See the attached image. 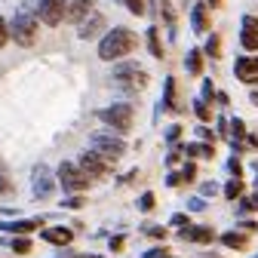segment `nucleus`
Wrapping results in <instances>:
<instances>
[{
  "label": "nucleus",
  "instance_id": "f257e3e1",
  "mask_svg": "<svg viewBox=\"0 0 258 258\" xmlns=\"http://www.w3.org/2000/svg\"><path fill=\"white\" fill-rule=\"evenodd\" d=\"M136 49V34L129 28H114V31H108V34L102 37V43H99V58H105V61H117V58H123V55H129Z\"/></svg>",
  "mask_w": 258,
  "mask_h": 258
},
{
  "label": "nucleus",
  "instance_id": "f03ea898",
  "mask_svg": "<svg viewBox=\"0 0 258 258\" xmlns=\"http://www.w3.org/2000/svg\"><path fill=\"white\" fill-rule=\"evenodd\" d=\"M89 151L105 157L108 163H117V160L126 154V142L120 136H114V133H92L89 136Z\"/></svg>",
  "mask_w": 258,
  "mask_h": 258
},
{
  "label": "nucleus",
  "instance_id": "7ed1b4c3",
  "mask_svg": "<svg viewBox=\"0 0 258 258\" xmlns=\"http://www.w3.org/2000/svg\"><path fill=\"white\" fill-rule=\"evenodd\" d=\"M10 37L19 43V46H31L37 40V19L31 13H16V19L10 22Z\"/></svg>",
  "mask_w": 258,
  "mask_h": 258
},
{
  "label": "nucleus",
  "instance_id": "20e7f679",
  "mask_svg": "<svg viewBox=\"0 0 258 258\" xmlns=\"http://www.w3.org/2000/svg\"><path fill=\"white\" fill-rule=\"evenodd\" d=\"M99 120L111 129H117V133H129L133 129V108L129 105H111V108H102L99 111Z\"/></svg>",
  "mask_w": 258,
  "mask_h": 258
},
{
  "label": "nucleus",
  "instance_id": "39448f33",
  "mask_svg": "<svg viewBox=\"0 0 258 258\" xmlns=\"http://www.w3.org/2000/svg\"><path fill=\"white\" fill-rule=\"evenodd\" d=\"M58 181H61L64 190H74V194H83L89 187V175L77 163H61L58 166Z\"/></svg>",
  "mask_w": 258,
  "mask_h": 258
},
{
  "label": "nucleus",
  "instance_id": "423d86ee",
  "mask_svg": "<svg viewBox=\"0 0 258 258\" xmlns=\"http://www.w3.org/2000/svg\"><path fill=\"white\" fill-rule=\"evenodd\" d=\"M114 80L120 86H126V89H142L148 83V74L139 68L136 61H123V64H117V68H114Z\"/></svg>",
  "mask_w": 258,
  "mask_h": 258
},
{
  "label": "nucleus",
  "instance_id": "0eeeda50",
  "mask_svg": "<svg viewBox=\"0 0 258 258\" xmlns=\"http://www.w3.org/2000/svg\"><path fill=\"white\" fill-rule=\"evenodd\" d=\"M37 16L43 25L55 28L64 22V16H68V0H40V7H37Z\"/></svg>",
  "mask_w": 258,
  "mask_h": 258
},
{
  "label": "nucleus",
  "instance_id": "6e6552de",
  "mask_svg": "<svg viewBox=\"0 0 258 258\" xmlns=\"http://www.w3.org/2000/svg\"><path fill=\"white\" fill-rule=\"evenodd\" d=\"M77 166H80L89 178H102V175H108V172H111V163H108L105 157H99L95 151H83Z\"/></svg>",
  "mask_w": 258,
  "mask_h": 258
},
{
  "label": "nucleus",
  "instance_id": "1a4fd4ad",
  "mask_svg": "<svg viewBox=\"0 0 258 258\" xmlns=\"http://www.w3.org/2000/svg\"><path fill=\"white\" fill-rule=\"evenodd\" d=\"M240 43H243V49H252V52H258V19H255V16H243Z\"/></svg>",
  "mask_w": 258,
  "mask_h": 258
},
{
  "label": "nucleus",
  "instance_id": "9d476101",
  "mask_svg": "<svg viewBox=\"0 0 258 258\" xmlns=\"http://www.w3.org/2000/svg\"><path fill=\"white\" fill-rule=\"evenodd\" d=\"M234 74H237V80H243V83H258V58H252V55L237 58Z\"/></svg>",
  "mask_w": 258,
  "mask_h": 258
},
{
  "label": "nucleus",
  "instance_id": "9b49d317",
  "mask_svg": "<svg viewBox=\"0 0 258 258\" xmlns=\"http://www.w3.org/2000/svg\"><path fill=\"white\" fill-rule=\"evenodd\" d=\"M92 4H95V0H71V4H68V16H64V19L74 22V25H83L86 16L92 13Z\"/></svg>",
  "mask_w": 258,
  "mask_h": 258
},
{
  "label": "nucleus",
  "instance_id": "f8f14e48",
  "mask_svg": "<svg viewBox=\"0 0 258 258\" xmlns=\"http://www.w3.org/2000/svg\"><path fill=\"white\" fill-rule=\"evenodd\" d=\"M46 243H52V246H68L71 240H74V234H71V228H46L43 234H40Z\"/></svg>",
  "mask_w": 258,
  "mask_h": 258
},
{
  "label": "nucleus",
  "instance_id": "ddd939ff",
  "mask_svg": "<svg viewBox=\"0 0 258 258\" xmlns=\"http://www.w3.org/2000/svg\"><path fill=\"white\" fill-rule=\"evenodd\" d=\"M105 28V16H99V13H92L83 25H80V37L83 40H89V37H95V34H99V31Z\"/></svg>",
  "mask_w": 258,
  "mask_h": 258
},
{
  "label": "nucleus",
  "instance_id": "4468645a",
  "mask_svg": "<svg viewBox=\"0 0 258 258\" xmlns=\"http://www.w3.org/2000/svg\"><path fill=\"white\" fill-rule=\"evenodd\" d=\"M34 194H37V197H49V194H52V181H49V172L43 166L34 172Z\"/></svg>",
  "mask_w": 258,
  "mask_h": 258
},
{
  "label": "nucleus",
  "instance_id": "2eb2a0df",
  "mask_svg": "<svg viewBox=\"0 0 258 258\" xmlns=\"http://www.w3.org/2000/svg\"><path fill=\"white\" fill-rule=\"evenodd\" d=\"M184 237L194 240V243H212V231L209 228H187Z\"/></svg>",
  "mask_w": 258,
  "mask_h": 258
},
{
  "label": "nucleus",
  "instance_id": "dca6fc26",
  "mask_svg": "<svg viewBox=\"0 0 258 258\" xmlns=\"http://www.w3.org/2000/svg\"><path fill=\"white\" fill-rule=\"evenodd\" d=\"M190 22H194V31H206V7H203V4H197V7H194V13H190Z\"/></svg>",
  "mask_w": 258,
  "mask_h": 258
},
{
  "label": "nucleus",
  "instance_id": "f3484780",
  "mask_svg": "<svg viewBox=\"0 0 258 258\" xmlns=\"http://www.w3.org/2000/svg\"><path fill=\"white\" fill-rule=\"evenodd\" d=\"M148 46H151V55H154V58H163V46H160L157 28H148Z\"/></svg>",
  "mask_w": 258,
  "mask_h": 258
},
{
  "label": "nucleus",
  "instance_id": "a211bd4d",
  "mask_svg": "<svg viewBox=\"0 0 258 258\" xmlns=\"http://www.w3.org/2000/svg\"><path fill=\"white\" fill-rule=\"evenodd\" d=\"M184 64H187V71H190V74H200V71H203V61H200V49H190V52H187V61H184Z\"/></svg>",
  "mask_w": 258,
  "mask_h": 258
},
{
  "label": "nucleus",
  "instance_id": "6ab92c4d",
  "mask_svg": "<svg viewBox=\"0 0 258 258\" xmlns=\"http://www.w3.org/2000/svg\"><path fill=\"white\" fill-rule=\"evenodd\" d=\"M221 240L228 243L231 249H243V246H246V237H243V234H234V231H231V234H224Z\"/></svg>",
  "mask_w": 258,
  "mask_h": 258
},
{
  "label": "nucleus",
  "instance_id": "aec40b11",
  "mask_svg": "<svg viewBox=\"0 0 258 258\" xmlns=\"http://www.w3.org/2000/svg\"><path fill=\"white\" fill-rule=\"evenodd\" d=\"M240 194H243V181H231L228 187H224V197H228V200H237Z\"/></svg>",
  "mask_w": 258,
  "mask_h": 258
},
{
  "label": "nucleus",
  "instance_id": "412c9836",
  "mask_svg": "<svg viewBox=\"0 0 258 258\" xmlns=\"http://www.w3.org/2000/svg\"><path fill=\"white\" fill-rule=\"evenodd\" d=\"M34 228H40V218H31V221H16V231H22V234L34 231Z\"/></svg>",
  "mask_w": 258,
  "mask_h": 258
},
{
  "label": "nucleus",
  "instance_id": "4be33fe9",
  "mask_svg": "<svg viewBox=\"0 0 258 258\" xmlns=\"http://www.w3.org/2000/svg\"><path fill=\"white\" fill-rule=\"evenodd\" d=\"M172 99H175V80L169 77V80H166V99H163V102H166V108H175V102H172Z\"/></svg>",
  "mask_w": 258,
  "mask_h": 258
},
{
  "label": "nucleus",
  "instance_id": "5701e85b",
  "mask_svg": "<svg viewBox=\"0 0 258 258\" xmlns=\"http://www.w3.org/2000/svg\"><path fill=\"white\" fill-rule=\"evenodd\" d=\"M194 111H197V117H200V120H212V114H209V108H206V102H203V99L194 102Z\"/></svg>",
  "mask_w": 258,
  "mask_h": 258
},
{
  "label": "nucleus",
  "instance_id": "b1692460",
  "mask_svg": "<svg viewBox=\"0 0 258 258\" xmlns=\"http://www.w3.org/2000/svg\"><path fill=\"white\" fill-rule=\"evenodd\" d=\"M13 252H19V255H25V252H31V240H25V237H19V240H13Z\"/></svg>",
  "mask_w": 258,
  "mask_h": 258
},
{
  "label": "nucleus",
  "instance_id": "393cba45",
  "mask_svg": "<svg viewBox=\"0 0 258 258\" xmlns=\"http://www.w3.org/2000/svg\"><path fill=\"white\" fill-rule=\"evenodd\" d=\"M231 133H234V139H237V142H240V139H243V136H246V123H243V120H240V117H237V120H234V123H231Z\"/></svg>",
  "mask_w": 258,
  "mask_h": 258
},
{
  "label": "nucleus",
  "instance_id": "a878e982",
  "mask_svg": "<svg viewBox=\"0 0 258 258\" xmlns=\"http://www.w3.org/2000/svg\"><path fill=\"white\" fill-rule=\"evenodd\" d=\"M123 4L129 7V13H136V16L145 13V0H123Z\"/></svg>",
  "mask_w": 258,
  "mask_h": 258
},
{
  "label": "nucleus",
  "instance_id": "bb28decb",
  "mask_svg": "<svg viewBox=\"0 0 258 258\" xmlns=\"http://www.w3.org/2000/svg\"><path fill=\"white\" fill-rule=\"evenodd\" d=\"M206 55H212V58H218V37L212 34L209 40H206Z\"/></svg>",
  "mask_w": 258,
  "mask_h": 258
},
{
  "label": "nucleus",
  "instance_id": "cd10ccee",
  "mask_svg": "<svg viewBox=\"0 0 258 258\" xmlns=\"http://www.w3.org/2000/svg\"><path fill=\"white\" fill-rule=\"evenodd\" d=\"M7 40H10V28H7V22H4V16H0V49L7 46Z\"/></svg>",
  "mask_w": 258,
  "mask_h": 258
},
{
  "label": "nucleus",
  "instance_id": "c85d7f7f",
  "mask_svg": "<svg viewBox=\"0 0 258 258\" xmlns=\"http://www.w3.org/2000/svg\"><path fill=\"white\" fill-rule=\"evenodd\" d=\"M194 175H197V169H194V163H187V166L181 169V178H184V181H190Z\"/></svg>",
  "mask_w": 258,
  "mask_h": 258
},
{
  "label": "nucleus",
  "instance_id": "c756f323",
  "mask_svg": "<svg viewBox=\"0 0 258 258\" xmlns=\"http://www.w3.org/2000/svg\"><path fill=\"white\" fill-rule=\"evenodd\" d=\"M64 206H68V209H80V206H83V197H71V200H64Z\"/></svg>",
  "mask_w": 258,
  "mask_h": 258
},
{
  "label": "nucleus",
  "instance_id": "7c9ffc66",
  "mask_svg": "<svg viewBox=\"0 0 258 258\" xmlns=\"http://www.w3.org/2000/svg\"><path fill=\"white\" fill-rule=\"evenodd\" d=\"M212 92H215L212 89V80H203V99H212Z\"/></svg>",
  "mask_w": 258,
  "mask_h": 258
},
{
  "label": "nucleus",
  "instance_id": "2f4dec72",
  "mask_svg": "<svg viewBox=\"0 0 258 258\" xmlns=\"http://www.w3.org/2000/svg\"><path fill=\"white\" fill-rule=\"evenodd\" d=\"M154 206V197H151V194H145V197H142V209H151Z\"/></svg>",
  "mask_w": 258,
  "mask_h": 258
},
{
  "label": "nucleus",
  "instance_id": "473e14b6",
  "mask_svg": "<svg viewBox=\"0 0 258 258\" xmlns=\"http://www.w3.org/2000/svg\"><path fill=\"white\" fill-rule=\"evenodd\" d=\"M111 249L120 252V249H123V237H114V240H111Z\"/></svg>",
  "mask_w": 258,
  "mask_h": 258
},
{
  "label": "nucleus",
  "instance_id": "72a5a7b5",
  "mask_svg": "<svg viewBox=\"0 0 258 258\" xmlns=\"http://www.w3.org/2000/svg\"><path fill=\"white\" fill-rule=\"evenodd\" d=\"M249 145H252V148H258V136H249Z\"/></svg>",
  "mask_w": 258,
  "mask_h": 258
},
{
  "label": "nucleus",
  "instance_id": "f704fd0d",
  "mask_svg": "<svg viewBox=\"0 0 258 258\" xmlns=\"http://www.w3.org/2000/svg\"><path fill=\"white\" fill-rule=\"evenodd\" d=\"M252 102H255V105H258V92H252Z\"/></svg>",
  "mask_w": 258,
  "mask_h": 258
},
{
  "label": "nucleus",
  "instance_id": "c9c22d12",
  "mask_svg": "<svg viewBox=\"0 0 258 258\" xmlns=\"http://www.w3.org/2000/svg\"><path fill=\"white\" fill-rule=\"evenodd\" d=\"M86 258H99V255H86Z\"/></svg>",
  "mask_w": 258,
  "mask_h": 258
}]
</instances>
